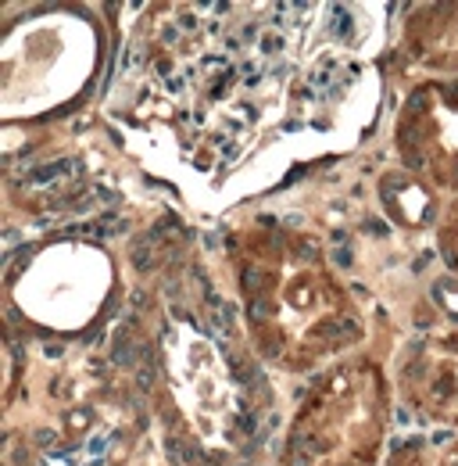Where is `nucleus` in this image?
Returning a JSON list of instances; mask_svg holds the SVG:
<instances>
[{"mask_svg": "<svg viewBox=\"0 0 458 466\" xmlns=\"http://www.w3.org/2000/svg\"><path fill=\"white\" fill-rule=\"evenodd\" d=\"M383 466H437V456L423 438H404L401 445L387 449Z\"/></svg>", "mask_w": 458, "mask_h": 466, "instance_id": "nucleus-12", "label": "nucleus"}, {"mask_svg": "<svg viewBox=\"0 0 458 466\" xmlns=\"http://www.w3.org/2000/svg\"><path fill=\"white\" fill-rule=\"evenodd\" d=\"M391 144L401 169L458 198V79H415L394 112Z\"/></svg>", "mask_w": 458, "mask_h": 466, "instance_id": "nucleus-7", "label": "nucleus"}, {"mask_svg": "<svg viewBox=\"0 0 458 466\" xmlns=\"http://www.w3.org/2000/svg\"><path fill=\"white\" fill-rule=\"evenodd\" d=\"M172 466H175V463H172Z\"/></svg>", "mask_w": 458, "mask_h": 466, "instance_id": "nucleus-14", "label": "nucleus"}, {"mask_svg": "<svg viewBox=\"0 0 458 466\" xmlns=\"http://www.w3.org/2000/svg\"><path fill=\"white\" fill-rule=\"evenodd\" d=\"M122 301V262L105 240L51 237L25 248L4 273V312L44 345H79L112 323Z\"/></svg>", "mask_w": 458, "mask_h": 466, "instance_id": "nucleus-4", "label": "nucleus"}, {"mask_svg": "<svg viewBox=\"0 0 458 466\" xmlns=\"http://www.w3.org/2000/svg\"><path fill=\"white\" fill-rule=\"evenodd\" d=\"M226 258L244 338L262 366L315 377L362 351L365 309L315 233L276 216H251L229 230Z\"/></svg>", "mask_w": 458, "mask_h": 466, "instance_id": "nucleus-1", "label": "nucleus"}, {"mask_svg": "<svg viewBox=\"0 0 458 466\" xmlns=\"http://www.w3.org/2000/svg\"><path fill=\"white\" fill-rule=\"evenodd\" d=\"M144 388L186 466H229L258 431V391L223 338L183 309H162L144 334Z\"/></svg>", "mask_w": 458, "mask_h": 466, "instance_id": "nucleus-3", "label": "nucleus"}, {"mask_svg": "<svg viewBox=\"0 0 458 466\" xmlns=\"http://www.w3.org/2000/svg\"><path fill=\"white\" fill-rule=\"evenodd\" d=\"M151 399L108 351H68L55 362L25 373L7 420L11 466H129L136 460Z\"/></svg>", "mask_w": 458, "mask_h": 466, "instance_id": "nucleus-2", "label": "nucleus"}, {"mask_svg": "<svg viewBox=\"0 0 458 466\" xmlns=\"http://www.w3.org/2000/svg\"><path fill=\"white\" fill-rule=\"evenodd\" d=\"M433 244H437V255L444 262V269L458 277V198H448L444 212H441V223L433 230Z\"/></svg>", "mask_w": 458, "mask_h": 466, "instance_id": "nucleus-11", "label": "nucleus"}, {"mask_svg": "<svg viewBox=\"0 0 458 466\" xmlns=\"http://www.w3.org/2000/svg\"><path fill=\"white\" fill-rule=\"evenodd\" d=\"M376 198L383 205V212L391 216V223H398L404 233H426L437 230L441 212L448 205L444 194H437L430 183H423L419 176H412L401 166L383 169L376 179Z\"/></svg>", "mask_w": 458, "mask_h": 466, "instance_id": "nucleus-10", "label": "nucleus"}, {"mask_svg": "<svg viewBox=\"0 0 458 466\" xmlns=\"http://www.w3.org/2000/svg\"><path fill=\"white\" fill-rule=\"evenodd\" d=\"M401 55L426 79H458V4H415L401 22Z\"/></svg>", "mask_w": 458, "mask_h": 466, "instance_id": "nucleus-9", "label": "nucleus"}, {"mask_svg": "<svg viewBox=\"0 0 458 466\" xmlns=\"http://www.w3.org/2000/svg\"><path fill=\"white\" fill-rule=\"evenodd\" d=\"M108 58V29L90 7H36L7 18L0 40L4 126L61 116L94 90Z\"/></svg>", "mask_w": 458, "mask_h": 466, "instance_id": "nucleus-5", "label": "nucleus"}, {"mask_svg": "<svg viewBox=\"0 0 458 466\" xmlns=\"http://www.w3.org/2000/svg\"><path fill=\"white\" fill-rule=\"evenodd\" d=\"M437 466H458V438L444 449V452H441V456H437Z\"/></svg>", "mask_w": 458, "mask_h": 466, "instance_id": "nucleus-13", "label": "nucleus"}, {"mask_svg": "<svg viewBox=\"0 0 458 466\" xmlns=\"http://www.w3.org/2000/svg\"><path fill=\"white\" fill-rule=\"evenodd\" d=\"M394 402L391 370L376 355L351 351L330 362L290 412L276 466H380L391 445Z\"/></svg>", "mask_w": 458, "mask_h": 466, "instance_id": "nucleus-6", "label": "nucleus"}, {"mask_svg": "<svg viewBox=\"0 0 458 466\" xmlns=\"http://www.w3.org/2000/svg\"><path fill=\"white\" fill-rule=\"evenodd\" d=\"M391 380L404 412L458 434V319L415 330L394 355Z\"/></svg>", "mask_w": 458, "mask_h": 466, "instance_id": "nucleus-8", "label": "nucleus"}]
</instances>
